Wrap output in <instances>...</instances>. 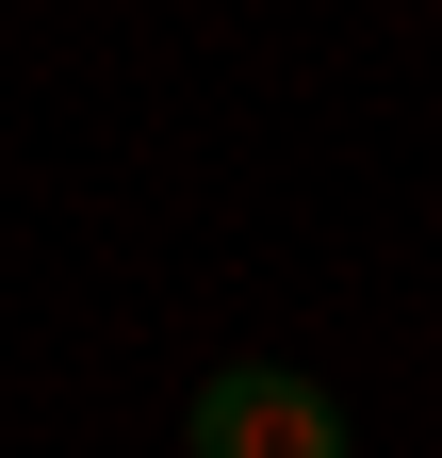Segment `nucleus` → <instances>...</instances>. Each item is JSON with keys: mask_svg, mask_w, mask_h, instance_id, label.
I'll return each mask as SVG.
<instances>
[{"mask_svg": "<svg viewBox=\"0 0 442 458\" xmlns=\"http://www.w3.org/2000/svg\"><path fill=\"white\" fill-rule=\"evenodd\" d=\"M197 458H344V426H327V393L279 377V360H230L197 393Z\"/></svg>", "mask_w": 442, "mask_h": 458, "instance_id": "1", "label": "nucleus"}]
</instances>
